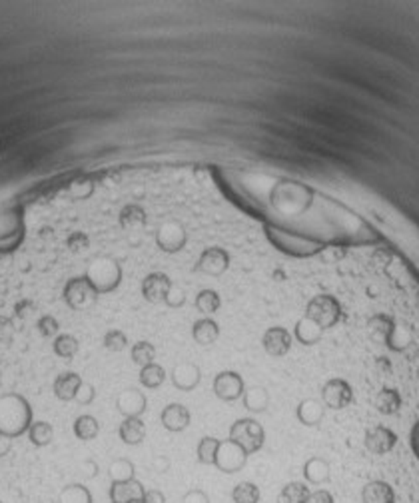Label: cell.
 <instances>
[{
	"label": "cell",
	"instance_id": "32",
	"mask_svg": "<svg viewBox=\"0 0 419 503\" xmlns=\"http://www.w3.org/2000/svg\"><path fill=\"white\" fill-rule=\"evenodd\" d=\"M222 306V298H220V293L216 292V290H202V292H198L196 296V307H198V312H202V314H206V316H212V314H216L218 309Z\"/></svg>",
	"mask_w": 419,
	"mask_h": 503
},
{
	"label": "cell",
	"instance_id": "45",
	"mask_svg": "<svg viewBox=\"0 0 419 503\" xmlns=\"http://www.w3.org/2000/svg\"><path fill=\"white\" fill-rule=\"evenodd\" d=\"M84 474H86V477H96L98 474V465H96V461H84Z\"/></svg>",
	"mask_w": 419,
	"mask_h": 503
},
{
	"label": "cell",
	"instance_id": "40",
	"mask_svg": "<svg viewBox=\"0 0 419 503\" xmlns=\"http://www.w3.org/2000/svg\"><path fill=\"white\" fill-rule=\"evenodd\" d=\"M182 503H210V497L204 489H190L184 493Z\"/></svg>",
	"mask_w": 419,
	"mask_h": 503
},
{
	"label": "cell",
	"instance_id": "4",
	"mask_svg": "<svg viewBox=\"0 0 419 503\" xmlns=\"http://www.w3.org/2000/svg\"><path fill=\"white\" fill-rule=\"evenodd\" d=\"M236 446H240L248 455L260 451L265 444V432L260 425V421L251 418H242L232 423L230 428V437Z\"/></svg>",
	"mask_w": 419,
	"mask_h": 503
},
{
	"label": "cell",
	"instance_id": "31",
	"mask_svg": "<svg viewBox=\"0 0 419 503\" xmlns=\"http://www.w3.org/2000/svg\"><path fill=\"white\" fill-rule=\"evenodd\" d=\"M52 351L60 360H70L78 353V340L72 334H58L52 340Z\"/></svg>",
	"mask_w": 419,
	"mask_h": 503
},
{
	"label": "cell",
	"instance_id": "29",
	"mask_svg": "<svg viewBox=\"0 0 419 503\" xmlns=\"http://www.w3.org/2000/svg\"><path fill=\"white\" fill-rule=\"evenodd\" d=\"M58 503H94L90 489L82 483H70L66 488L60 489L58 493Z\"/></svg>",
	"mask_w": 419,
	"mask_h": 503
},
{
	"label": "cell",
	"instance_id": "42",
	"mask_svg": "<svg viewBox=\"0 0 419 503\" xmlns=\"http://www.w3.org/2000/svg\"><path fill=\"white\" fill-rule=\"evenodd\" d=\"M184 302H186V296H184V292H182L178 286H172V290H170V293H168V298H166L168 306L180 307Z\"/></svg>",
	"mask_w": 419,
	"mask_h": 503
},
{
	"label": "cell",
	"instance_id": "5",
	"mask_svg": "<svg viewBox=\"0 0 419 503\" xmlns=\"http://www.w3.org/2000/svg\"><path fill=\"white\" fill-rule=\"evenodd\" d=\"M399 442H402L399 433L395 432L393 428H390V425H385V423H376V425L367 428L365 437H363L365 449L372 455H379V458L397 451Z\"/></svg>",
	"mask_w": 419,
	"mask_h": 503
},
{
	"label": "cell",
	"instance_id": "17",
	"mask_svg": "<svg viewBox=\"0 0 419 503\" xmlns=\"http://www.w3.org/2000/svg\"><path fill=\"white\" fill-rule=\"evenodd\" d=\"M82 377L78 376L76 372H62L54 377L52 381V391H54L56 400L60 402H72L76 398V393L82 386Z\"/></svg>",
	"mask_w": 419,
	"mask_h": 503
},
{
	"label": "cell",
	"instance_id": "19",
	"mask_svg": "<svg viewBox=\"0 0 419 503\" xmlns=\"http://www.w3.org/2000/svg\"><path fill=\"white\" fill-rule=\"evenodd\" d=\"M118 435L126 446H140L146 439V423L142 418H124L118 428Z\"/></svg>",
	"mask_w": 419,
	"mask_h": 503
},
{
	"label": "cell",
	"instance_id": "6",
	"mask_svg": "<svg viewBox=\"0 0 419 503\" xmlns=\"http://www.w3.org/2000/svg\"><path fill=\"white\" fill-rule=\"evenodd\" d=\"M321 402L330 409H346L353 402V390L346 379L332 377L321 388Z\"/></svg>",
	"mask_w": 419,
	"mask_h": 503
},
{
	"label": "cell",
	"instance_id": "44",
	"mask_svg": "<svg viewBox=\"0 0 419 503\" xmlns=\"http://www.w3.org/2000/svg\"><path fill=\"white\" fill-rule=\"evenodd\" d=\"M140 503H166V495L160 489H146Z\"/></svg>",
	"mask_w": 419,
	"mask_h": 503
},
{
	"label": "cell",
	"instance_id": "18",
	"mask_svg": "<svg viewBox=\"0 0 419 503\" xmlns=\"http://www.w3.org/2000/svg\"><path fill=\"white\" fill-rule=\"evenodd\" d=\"M22 439H27L28 446L36 447V449L50 446L52 439H54V428H52V423L46 421V419L34 418V421L30 423L27 435H24ZM10 453H13V451H10Z\"/></svg>",
	"mask_w": 419,
	"mask_h": 503
},
{
	"label": "cell",
	"instance_id": "22",
	"mask_svg": "<svg viewBox=\"0 0 419 503\" xmlns=\"http://www.w3.org/2000/svg\"><path fill=\"white\" fill-rule=\"evenodd\" d=\"M295 416L304 425H318L325 418V407L318 400H304L297 405Z\"/></svg>",
	"mask_w": 419,
	"mask_h": 503
},
{
	"label": "cell",
	"instance_id": "21",
	"mask_svg": "<svg viewBox=\"0 0 419 503\" xmlns=\"http://www.w3.org/2000/svg\"><path fill=\"white\" fill-rule=\"evenodd\" d=\"M118 222L120 226L128 230V232H136V230H142L146 222H148V216H146V212L142 206L138 204H128L122 208L120 212V216H118Z\"/></svg>",
	"mask_w": 419,
	"mask_h": 503
},
{
	"label": "cell",
	"instance_id": "1",
	"mask_svg": "<svg viewBox=\"0 0 419 503\" xmlns=\"http://www.w3.org/2000/svg\"><path fill=\"white\" fill-rule=\"evenodd\" d=\"M84 276L90 279V284L102 296V293L114 292L120 286V282H122V268L114 258L100 256V258L90 262Z\"/></svg>",
	"mask_w": 419,
	"mask_h": 503
},
{
	"label": "cell",
	"instance_id": "43",
	"mask_svg": "<svg viewBox=\"0 0 419 503\" xmlns=\"http://www.w3.org/2000/svg\"><path fill=\"white\" fill-rule=\"evenodd\" d=\"M307 503H335V502H334V495H332L328 489H316V491H311L309 502Z\"/></svg>",
	"mask_w": 419,
	"mask_h": 503
},
{
	"label": "cell",
	"instance_id": "41",
	"mask_svg": "<svg viewBox=\"0 0 419 503\" xmlns=\"http://www.w3.org/2000/svg\"><path fill=\"white\" fill-rule=\"evenodd\" d=\"M70 194L76 196V198H86V196L92 192V184L86 180H78V182H72L70 184Z\"/></svg>",
	"mask_w": 419,
	"mask_h": 503
},
{
	"label": "cell",
	"instance_id": "30",
	"mask_svg": "<svg viewBox=\"0 0 419 503\" xmlns=\"http://www.w3.org/2000/svg\"><path fill=\"white\" fill-rule=\"evenodd\" d=\"M220 444H222V439H216V437H212V435L202 437L200 444H198V449H196L198 461H200L202 465H216Z\"/></svg>",
	"mask_w": 419,
	"mask_h": 503
},
{
	"label": "cell",
	"instance_id": "46",
	"mask_svg": "<svg viewBox=\"0 0 419 503\" xmlns=\"http://www.w3.org/2000/svg\"><path fill=\"white\" fill-rule=\"evenodd\" d=\"M154 467H156V472L164 474L168 467H170V463H168L166 458H156V461H154Z\"/></svg>",
	"mask_w": 419,
	"mask_h": 503
},
{
	"label": "cell",
	"instance_id": "9",
	"mask_svg": "<svg viewBox=\"0 0 419 503\" xmlns=\"http://www.w3.org/2000/svg\"><path fill=\"white\" fill-rule=\"evenodd\" d=\"M174 282L164 272H152L142 279V296L150 304H166V298Z\"/></svg>",
	"mask_w": 419,
	"mask_h": 503
},
{
	"label": "cell",
	"instance_id": "7",
	"mask_svg": "<svg viewBox=\"0 0 419 503\" xmlns=\"http://www.w3.org/2000/svg\"><path fill=\"white\" fill-rule=\"evenodd\" d=\"M248 461V453L236 446L232 439H223L218 449V458H216V467L223 472V474H237L244 469Z\"/></svg>",
	"mask_w": 419,
	"mask_h": 503
},
{
	"label": "cell",
	"instance_id": "15",
	"mask_svg": "<svg viewBox=\"0 0 419 503\" xmlns=\"http://www.w3.org/2000/svg\"><path fill=\"white\" fill-rule=\"evenodd\" d=\"M146 395L140 390H124L116 398V407L124 418H140L146 411Z\"/></svg>",
	"mask_w": 419,
	"mask_h": 503
},
{
	"label": "cell",
	"instance_id": "20",
	"mask_svg": "<svg viewBox=\"0 0 419 503\" xmlns=\"http://www.w3.org/2000/svg\"><path fill=\"white\" fill-rule=\"evenodd\" d=\"M192 337L196 344L200 346H212L218 337H220V326L218 321L212 318H202V320L194 321L192 326Z\"/></svg>",
	"mask_w": 419,
	"mask_h": 503
},
{
	"label": "cell",
	"instance_id": "12",
	"mask_svg": "<svg viewBox=\"0 0 419 503\" xmlns=\"http://www.w3.org/2000/svg\"><path fill=\"white\" fill-rule=\"evenodd\" d=\"M292 344H293L292 334H290L286 328H281V326L267 328L264 337H262V346H264V349L272 356V358H281V356H286V353L292 349Z\"/></svg>",
	"mask_w": 419,
	"mask_h": 503
},
{
	"label": "cell",
	"instance_id": "26",
	"mask_svg": "<svg viewBox=\"0 0 419 503\" xmlns=\"http://www.w3.org/2000/svg\"><path fill=\"white\" fill-rule=\"evenodd\" d=\"M166 381V370L160 363H148L140 367V384L148 390H156Z\"/></svg>",
	"mask_w": 419,
	"mask_h": 503
},
{
	"label": "cell",
	"instance_id": "25",
	"mask_svg": "<svg viewBox=\"0 0 419 503\" xmlns=\"http://www.w3.org/2000/svg\"><path fill=\"white\" fill-rule=\"evenodd\" d=\"M72 430H74V435L80 442H92V439H96L98 433H100V423H98V419L94 416L82 414V416H78V418L74 419Z\"/></svg>",
	"mask_w": 419,
	"mask_h": 503
},
{
	"label": "cell",
	"instance_id": "2",
	"mask_svg": "<svg viewBox=\"0 0 419 503\" xmlns=\"http://www.w3.org/2000/svg\"><path fill=\"white\" fill-rule=\"evenodd\" d=\"M98 296L96 288L90 284V279L86 276H76V278H70L64 288H62V300L64 304L74 309V312H88L96 306Z\"/></svg>",
	"mask_w": 419,
	"mask_h": 503
},
{
	"label": "cell",
	"instance_id": "13",
	"mask_svg": "<svg viewBox=\"0 0 419 503\" xmlns=\"http://www.w3.org/2000/svg\"><path fill=\"white\" fill-rule=\"evenodd\" d=\"M146 488L140 483L138 479H130V481H112L110 483V503H140L144 497Z\"/></svg>",
	"mask_w": 419,
	"mask_h": 503
},
{
	"label": "cell",
	"instance_id": "38",
	"mask_svg": "<svg viewBox=\"0 0 419 503\" xmlns=\"http://www.w3.org/2000/svg\"><path fill=\"white\" fill-rule=\"evenodd\" d=\"M90 246V238L86 236L84 232H72L68 238H66V248L74 252H82Z\"/></svg>",
	"mask_w": 419,
	"mask_h": 503
},
{
	"label": "cell",
	"instance_id": "10",
	"mask_svg": "<svg viewBox=\"0 0 419 503\" xmlns=\"http://www.w3.org/2000/svg\"><path fill=\"white\" fill-rule=\"evenodd\" d=\"M228 268H230V254L218 246L206 248L196 262V272H202L208 276H222Z\"/></svg>",
	"mask_w": 419,
	"mask_h": 503
},
{
	"label": "cell",
	"instance_id": "39",
	"mask_svg": "<svg viewBox=\"0 0 419 503\" xmlns=\"http://www.w3.org/2000/svg\"><path fill=\"white\" fill-rule=\"evenodd\" d=\"M94 398H96V390H94V386L92 384H88V381H82V386H80V390L76 393V404L80 405H88L94 402Z\"/></svg>",
	"mask_w": 419,
	"mask_h": 503
},
{
	"label": "cell",
	"instance_id": "16",
	"mask_svg": "<svg viewBox=\"0 0 419 503\" xmlns=\"http://www.w3.org/2000/svg\"><path fill=\"white\" fill-rule=\"evenodd\" d=\"M160 419H162V425L166 428L168 432L178 433L184 432L188 425H190V409L186 405L182 404H170L162 409L160 414Z\"/></svg>",
	"mask_w": 419,
	"mask_h": 503
},
{
	"label": "cell",
	"instance_id": "11",
	"mask_svg": "<svg viewBox=\"0 0 419 503\" xmlns=\"http://www.w3.org/2000/svg\"><path fill=\"white\" fill-rule=\"evenodd\" d=\"M186 230L178 220H170V222L162 224L160 230L156 232V244L160 246V250L174 254L180 252L186 246Z\"/></svg>",
	"mask_w": 419,
	"mask_h": 503
},
{
	"label": "cell",
	"instance_id": "33",
	"mask_svg": "<svg viewBox=\"0 0 419 503\" xmlns=\"http://www.w3.org/2000/svg\"><path fill=\"white\" fill-rule=\"evenodd\" d=\"M232 500L234 503H260L262 493L260 488L251 481H240L236 488L232 489Z\"/></svg>",
	"mask_w": 419,
	"mask_h": 503
},
{
	"label": "cell",
	"instance_id": "23",
	"mask_svg": "<svg viewBox=\"0 0 419 503\" xmlns=\"http://www.w3.org/2000/svg\"><path fill=\"white\" fill-rule=\"evenodd\" d=\"M293 335L300 344L304 346H316L318 342H321L323 337V330L316 321H311L309 318H302V320L295 323V330H293Z\"/></svg>",
	"mask_w": 419,
	"mask_h": 503
},
{
	"label": "cell",
	"instance_id": "14",
	"mask_svg": "<svg viewBox=\"0 0 419 503\" xmlns=\"http://www.w3.org/2000/svg\"><path fill=\"white\" fill-rule=\"evenodd\" d=\"M202 372L194 362H180L172 370V384L182 391H192L198 388Z\"/></svg>",
	"mask_w": 419,
	"mask_h": 503
},
{
	"label": "cell",
	"instance_id": "36",
	"mask_svg": "<svg viewBox=\"0 0 419 503\" xmlns=\"http://www.w3.org/2000/svg\"><path fill=\"white\" fill-rule=\"evenodd\" d=\"M34 328H36V332H38L42 340H54L56 335L60 334V321L56 320V316H52V314L38 316Z\"/></svg>",
	"mask_w": 419,
	"mask_h": 503
},
{
	"label": "cell",
	"instance_id": "35",
	"mask_svg": "<svg viewBox=\"0 0 419 503\" xmlns=\"http://www.w3.org/2000/svg\"><path fill=\"white\" fill-rule=\"evenodd\" d=\"M130 356H132V362L140 365V367H144V365H148V363H154V360H156V348H154V344L142 340V342H136V344L132 346Z\"/></svg>",
	"mask_w": 419,
	"mask_h": 503
},
{
	"label": "cell",
	"instance_id": "28",
	"mask_svg": "<svg viewBox=\"0 0 419 503\" xmlns=\"http://www.w3.org/2000/svg\"><path fill=\"white\" fill-rule=\"evenodd\" d=\"M309 495L311 491L307 488L306 483L302 481H292L288 486H284V489L279 491V503H307L309 502Z\"/></svg>",
	"mask_w": 419,
	"mask_h": 503
},
{
	"label": "cell",
	"instance_id": "27",
	"mask_svg": "<svg viewBox=\"0 0 419 503\" xmlns=\"http://www.w3.org/2000/svg\"><path fill=\"white\" fill-rule=\"evenodd\" d=\"M242 400H244L246 409H250L251 414H262V411L267 409V405H270V395H267V391H265L264 388H260V386L244 391Z\"/></svg>",
	"mask_w": 419,
	"mask_h": 503
},
{
	"label": "cell",
	"instance_id": "34",
	"mask_svg": "<svg viewBox=\"0 0 419 503\" xmlns=\"http://www.w3.org/2000/svg\"><path fill=\"white\" fill-rule=\"evenodd\" d=\"M134 474H136L134 463L126 460V458L114 460L108 467V475H110L112 481H130V479H134Z\"/></svg>",
	"mask_w": 419,
	"mask_h": 503
},
{
	"label": "cell",
	"instance_id": "3",
	"mask_svg": "<svg viewBox=\"0 0 419 503\" xmlns=\"http://www.w3.org/2000/svg\"><path fill=\"white\" fill-rule=\"evenodd\" d=\"M306 318L316 321L325 332L341 320V304L332 293H318L307 302Z\"/></svg>",
	"mask_w": 419,
	"mask_h": 503
},
{
	"label": "cell",
	"instance_id": "37",
	"mask_svg": "<svg viewBox=\"0 0 419 503\" xmlns=\"http://www.w3.org/2000/svg\"><path fill=\"white\" fill-rule=\"evenodd\" d=\"M102 344L108 351H124L126 346H128V335L122 330H110V332L104 334Z\"/></svg>",
	"mask_w": 419,
	"mask_h": 503
},
{
	"label": "cell",
	"instance_id": "24",
	"mask_svg": "<svg viewBox=\"0 0 419 503\" xmlns=\"http://www.w3.org/2000/svg\"><path fill=\"white\" fill-rule=\"evenodd\" d=\"M304 477L311 486H321L330 479V465L328 461L321 460L318 455L309 458V460L304 463Z\"/></svg>",
	"mask_w": 419,
	"mask_h": 503
},
{
	"label": "cell",
	"instance_id": "8",
	"mask_svg": "<svg viewBox=\"0 0 419 503\" xmlns=\"http://www.w3.org/2000/svg\"><path fill=\"white\" fill-rule=\"evenodd\" d=\"M244 391H246V384L237 372L223 370L214 377V393L222 402H236L244 395Z\"/></svg>",
	"mask_w": 419,
	"mask_h": 503
}]
</instances>
